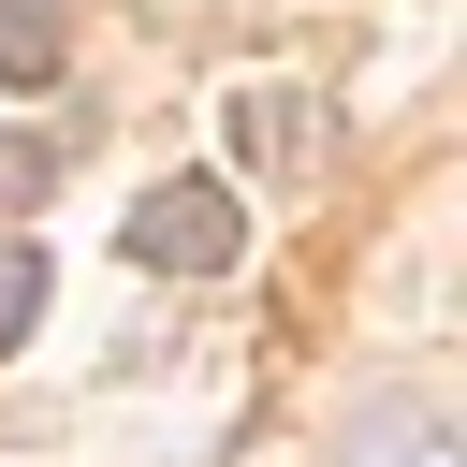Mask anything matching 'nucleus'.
Masks as SVG:
<instances>
[{"mask_svg": "<svg viewBox=\"0 0 467 467\" xmlns=\"http://www.w3.org/2000/svg\"><path fill=\"white\" fill-rule=\"evenodd\" d=\"M44 175H58V161H44L29 131H0V219H29V204H44Z\"/></svg>", "mask_w": 467, "mask_h": 467, "instance_id": "obj_6", "label": "nucleus"}, {"mask_svg": "<svg viewBox=\"0 0 467 467\" xmlns=\"http://www.w3.org/2000/svg\"><path fill=\"white\" fill-rule=\"evenodd\" d=\"M219 131H234V161L306 175V88H234V102H219Z\"/></svg>", "mask_w": 467, "mask_h": 467, "instance_id": "obj_2", "label": "nucleus"}, {"mask_svg": "<svg viewBox=\"0 0 467 467\" xmlns=\"http://www.w3.org/2000/svg\"><path fill=\"white\" fill-rule=\"evenodd\" d=\"M44 321V248H0V350Z\"/></svg>", "mask_w": 467, "mask_h": 467, "instance_id": "obj_5", "label": "nucleus"}, {"mask_svg": "<svg viewBox=\"0 0 467 467\" xmlns=\"http://www.w3.org/2000/svg\"><path fill=\"white\" fill-rule=\"evenodd\" d=\"M234 248H248L234 175H161V190L131 204V263H146V277H219Z\"/></svg>", "mask_w": 467, "mask_h": 467, "instance_id": "obj_1", "label": "nucleus"}, {"mask_svg": "<svg viewBox=\"0 0 467 467\" xmlns=\"http://www.w3.org/2000/svg\"><path fill=\"white\" fill-rule=\"evenodd\" d=\"M350 467H438V423L409 394H379V409H350Z\"/></svg>", "mask_w": 467, "mask_h": 467, "instance_id": "obj_4", "label": "nucleus"}, {"mask_svg": "<svg viewBox=\"0 0 467 467\" xmlns=\"http://www.w3.org/2000/svg\"><path fill=\"white\" fill-rule=\"evenodd\" d=\"M73 73V0H0V88H58Z\"/></svg>", "mask_w": 467, "mask_h": 467, "instance_id": "obj_3", "label": "nucleus"}]
</instances>
